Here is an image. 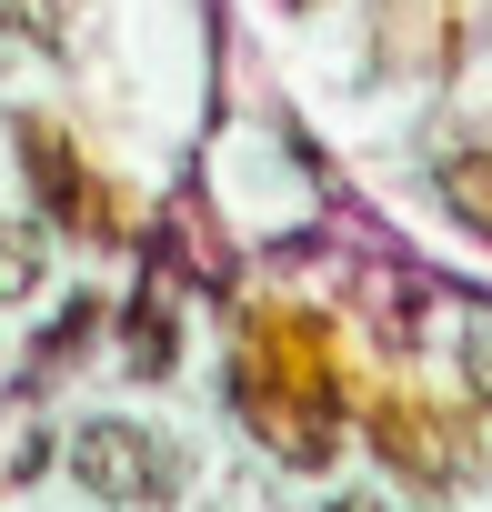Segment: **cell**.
<instances>
[{
	"instance_id": "4",
	"label": "cell",
	"mask_w": 492,
	"mask_h": 512,
	"mask_svg": "<svg viewBox=\"0 0 492 512\" xmlns=\"http://www.w3.org/2000/svg\"><path fill=\"white\" fill-rule=\"evenodd\" d=\"M342 512H372V502H342Z\"/></svg>"
},
{
	"instance_id": "3",
	"label": "cell",
	"mask_w": 492,
	"mask_h": 512,
	"mask_svg": "<svg viewBox=\"0 0 492 512\" xmlns=\"http://www.w3.org/2000/svg\"><path fill=\"white\" fill-rule=\"evenodd\" d=\"M452 211L492 231V161H462V171H452Z\"/></svg>"
},
{
	"instance_id": "1",
	"label": "cell",
	"mask_w": 492,
	"mask_h": 512,
	"mask_svg": "<svg viewBox=\"0 0 492 512\" xmlns=\"http://www.w3.org/2000/svg\"><path fill=\"white\" fill-rule=\"evenodd\" d=\"M71 472H81L101 502H171V492H181V452H171L151 422H81Z\"/></svg>"
},
{
	"instance_id": "2",
	"label": "cell",
	"mask_w": 492,
	"mask_h": 512,
	"mask_svg": "<svg viewBox=\"0 0 492 512\" xmlns=\"http://www.w3.org/2000/svg\"><path fill=\"white\" fill-rule=\"evenodd\" d=\"M41 282V251H31V231H11V221H0V302H21Z\"/></svg>"
}]
</instances>
